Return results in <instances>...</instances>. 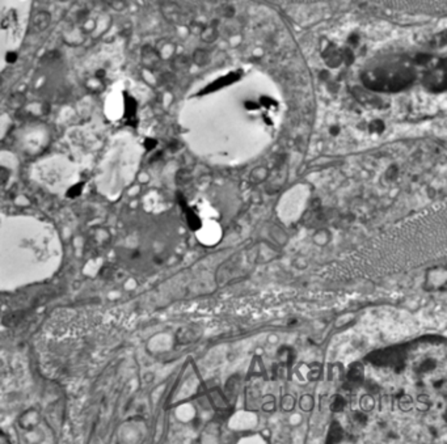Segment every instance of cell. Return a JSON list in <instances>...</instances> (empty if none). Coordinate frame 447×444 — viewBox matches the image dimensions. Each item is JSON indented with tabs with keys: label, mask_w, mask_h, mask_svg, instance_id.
Segmentation results:
<instances>
[{
	"label": "cell",
	"mask_w": 447,
	"mask_h": 444,
	"mask_svg": "<svg viewBox=\"0 0 447 444\" xmlns=\"http://www.w3.org/2000/svg\"><path fill=\"white\" fill-rule=\"evenodd\" d=\"M141 58H142V65L146 68H150V70H154L159 66L160 63V54L156 49H154L150 45H146L143 46L141 51Z\"/></svg>",
	"instance_id": "1"
},
{
	"label": "cell",
	"mask_w": 447,
	"mask_h": 444,
	"mask_svg": "<svg viewBox=\"0 0 447 444\" xmlns=\"http://www.w3.org/2000/svg\"><path fill=\"white\" fill-rule=\"evenodd\" d=\"M162 13L163 16L168 20L170 22L173 24H177L180 22L181 20V9L180 7L175 3H171V1H167V3L162 4Z\"/></svg>",
	"instance_id": "2"
},
{
	"label": "cell",
	"mask_w": 447,
	"mask_h": 444,
	"mask_svg": "<svg viewBox=\"0 0 447 444\" xmlns=\"http://www.w3.org/2000/svg\"><path fill=\"white\" fill-rule=\"evenodd\" d=\"M51 22V16L50 13L47 11H40L37 12L34 14V17H33V29L36 30V32H43L45 29L49 28Z\"/></svg>",
	"instance_id": "3"
},
{
	"label": "cell",
	"mask_w": 447,
	"mask_h": 444,
	"mask_svg": "<svg viewBox=\"0 0 447 444\" xmlns=\"http://www.w3.org/2000/svg\"><path fill=\"white\" fill-rule=\"evenodd\" d=\"M343 429L340 426L339 423L335 422L332 425L331 430H329V435H328V443H337L343 439Z\"/></svg>",
	"instance_id": "4"
},
{
	"label": "cell",
	"mask_w": 447,
	"mask_h": 444,
	"mask_svg": "<svg viewBox=\"0 0 447 444\" xmlns=\"http://www.w3.org/2000/svg\"><path fill=\"white\" fill-rule=\"evenodd\" d=\"M25 104V96L22 93H14L9 97V100H8V105H9V108L12 109H21Z\"/></svg>",
	"instance_id": "5"
},
{
	"label": "cell",
	"mask_w": 447,
	"mask_h": 444,
	"mask_svg": "<svg viewBox=\"0 0 447 444\" xmlns=\"http://www.w3.org/2000/svg\"><path fill=\"white\" fill-rule=\"evenodd\" d=\"M104 3L110 5L115 11H123L127 7L126 0H104Z\"/></svg>",
	"instance_id": "6"
},
{
	"label": "cell",
	"mask_w": 447,
	"mask_h": 444,
	"mask_svg": "<svg viewBox=\"0 0 447 444\" xmlns=\"http://www.w3.org/2000/svg\"><path fill=\"white\" fill-rule=\"evenodd\" d=\"M362 379V368L359 365H353L349 372V380L350 381H354V383H358Z\"/></svg>",
	"instance_id": "7"
},
{
	"label": "cell",
	"mask_w": 447,
	"mask_h": 444,
	"mask_svg": "<svg viewBox=\"0 0 447 444\" xmlns=\"http://www.w3.org/2000/svg\"><path fill=\"white\" fill-rule=\"evenodd\" d=\"M345 408V400L340 396H336L333 398V402H332V410L333 412H341L343 409Z\"/></svg>",
	"instance_id": "8"
},
{
	"label": "cell",
	"mask_w": 447,
	"mask_h": 444,
	"mask_svg": "<svg viewBox=\"0 0 447 444\" xmlns=\"http://www.w3.org/2000/svg\"><path fill=\"white\" fill-rule=\"evenodd\" d=\"M59 57H61V55H59L58 51H49V53H46V54L42 57V62H45V63H54L55 61L59 59Z\"/></svg>",
	"instance_id": "9"
},
{
	"label": "cell",
	"mask_w": 447,
	"mask_h": 444,
	"mask_svg": "<svg viewBox=\"0 0 447 444\" xmlns=\"http://www.w3.org/2000/svg\"><path fill=\"white\" fill-rule=\"evenodd\" d=\"M202 37H203V40L206 41H213L215 40L216 37V30L214 26H209V28H206L202 33Z\"/></svg>",
	"instance_id": "10"
},
{
	"label": "cell",
	"mask_w": 447,
	"mask_h": 444,
	"mask_svg": "<svg viewBox=\"0 0 447 444\" xmlns=\"http://www.w3.org/2000/svg\"><path fill=\"white\" fill-rule=\"evenodd\" d=\"M5 61H7L8 63H14V62L17 61V53H14V51L7 53V55H5Z\"/></svg>",
	"instance_id": "11"
},
{
	"label": "cell",
	"mask_w": 447,
	"mask_h": 444,
	"mask_svg": "<svg viewBox=\"0 0 447 444\" xmlns=\"http://www.w3.org/2000/svg\"><path fill=\"white\" fill-rule=\"evenodd\" d=\"M1 443H9V438H8L3 431L0 430V444Z\"/></svg>",
	"instance_id": "12"
},
{
	"label": "cell",
	"mask_w": 447,
	"mask_h": 444,
	"mask_svg": "<svg viewBox=\"0 0 447 444\" xmlns=\"http://www.w3.org/2000/svg\"><path fill=\"white\" fill-rule=\"evenodd\" d=\"M104 76H105L104 70H97V71H96V79H98V80L104 79Z\"/></svg>",
	"instance_id": "13"
}]
</instances>
